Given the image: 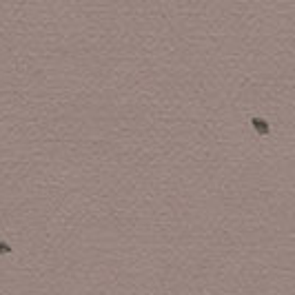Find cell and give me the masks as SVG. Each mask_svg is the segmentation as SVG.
Masks as SVG:
<instances>
[{
    "label": "cell",
    "instance_id": "obj_1",
    "mask_svg": "<svg viewBox=\"0 0 295 295\" xmlns=\"http://www.w3.org/2000/svg\"><path fill=\"white\" fill-rule=\"evenodd\" d=\"M251 125H253V129L258 131V136H269L271 133L269 122L262 120V118H251Z\"/></svg>",
    "mask_w": 295,
    "mask_h": 295
},
{
    "label": "cell",
    "instance_id": "obj_2",
    "mask_svg": "<svg viewBox=\"0 0 295 295\" xmlns=\"http://www.w3.org/2000/svg\"><path fill=\"white\" fill-rule=\"evenodd\" d=\"M9 253H13V249L7 244V242L0 240V255H9Z\"/></svg>",
    "mask_w": 295,
    "mask_h": 295
}]
</instances>
